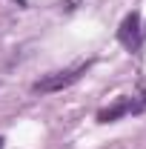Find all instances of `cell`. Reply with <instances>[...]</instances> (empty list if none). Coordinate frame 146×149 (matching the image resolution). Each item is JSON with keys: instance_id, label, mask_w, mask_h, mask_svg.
Listing matches in <instances>:
<instances>
[{"instance_id": "1", "label": "cell", "mask_w": 146, "mask_h": 149, "mask_svg": "<svg viewBox=\"0 0 146 149\" xmlns=\"http://www.w3.org/2000/svg\"><path fill=\"white\" fill-rule=\"evenodd\" d=\"M89 66H92V63L86 60V63H77V66H72V69H60V72L43 74L40 80L32 83V92H37V95H52V92H60V89H69L72 83H77V80L86 74Z\"/></svg>"}, {"instance_id": "2", "label": "cell", "mask_w": 146, "mask_h": 149, "mask_svg": "<svg viewBox=\"0 0 146 149\" xmlns=\"http://www.w3.org/2000/svg\"><path fill=\"white\" fill-rule=\"evenodd\" d=\"M143 109H146V95H140V97H117L112 106L97 112V120L100 123H112V120H117L123 115H138Z\"/></svg>"}, {"instance_id": "3", "label": "cell", "mask_w": 146, "mask_h": 149, "mask_svg": "<svg viewBox=\"0 0 146 149\" xmlns=\"http://www.w3.org/2000/svg\"><path fill=\"white\" fill-rule=\"evenodd\" d=\"M117 40H120V46L129 49V52H138V46H140V40H143V26H140V12H129L123 23H120V29H117Z\"/></svg>"}, {"instance_id": "4", "label": "cell", "mask_w": 146, "mask_h": 149, "mask_svg": "<svg viewBox=\"0 0 146 149\" xmlns=\"http://www.w3.org/2000/svg\"><path fill=\"white\" fill-rule=\"evenodd\" d=\"M3 143H6V141H3V138H0V149H3Z\"/></svg>"}, {"instance_id": "5", "label": "cell", "mask_w": 146, "mask_h": 149, "mask_svg": "<svg viewBox=\"0 0 146 149\" xmlns=\"http://www.w3.org/2000/svg\"><path fill=\"white\" fill-rule=\"evenodd\" d=\"M143 35H146V29H143Z\"/></svg>"}]
</instances>
